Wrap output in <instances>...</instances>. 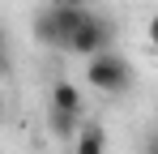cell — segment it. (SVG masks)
I'll return each mask as SVG.
<instances>
[{
  "label": "cell",
  "instance_id": "cell-1",
  "mask_svg": "<svg viewBox=\"0 0 158 154\" xmlns=\"http://www.w3.org/2000/svg\"><path fill=\"white\" fill-rule=\"evenodd\" d=\"M85 17V4H64V0H52L39 17H34V39L43 47H64L69 34L77 30V22Z\"/></svg>",
  "mask_w": 158,
  "mask_h": 154
},
{
  "label": "cell",
  "instance_id": "cell-2",
  "mask_svg": "<svg viewBox=\"0 0 158 154\" xmlns=\"http://www.w3.org/2000/svg\"><path fill=\"white\" fill-rule=\"evenodd\" d=\"M85 77H90V86L94 90H103V94H124L132 86V64L120 56V51H94V56H85Z\"/></svg>",
  "mask_w": 158,
  "mask_h": 154
},
{
  "label": "cell",
  "instance_id": "cell-3",
  "mask_svg": "<svg viewBox=\"0 0 158 154\" xmlns=\"http://www.w3.org/2000/svg\"><path fill=\"white\" fill-rule=\"evenodd\" d=\"M111 39H115V26L107 22L103 13H94V9H85V17L77 22V30L69 34V43H64V47L73 51V56H94V51L111 47Z\"/></svg>",
  "mask_w": 158,
  "mask_h": 154
},
{
  "label": "cell",
  "instance_id": "cell-4",
  "mask_svg": "<svg viewBox=\"0 0 158 154\" xmlns=\"http://www.w3.org/2000/svg\"><path fill=\"white\" fill-rule=\"evenodd\" d=\"M107 150V128L103 124H77V150L73 154H103Z\"/></svg>",
  "mask_w": 158,
  "mask_h": 154
},
{
  "label": "cell",
  "instance_id": "cell-5",
  "mask_svg": "<svg viewBox=\"0 0 158 154\" xmlns=\"http://www.w3.org/2000/svg\"><path fill=\"white\" fill-rule=\"evenodd\" d=\"M52 111L81 116V90L73 86V81H56V86H52Z\"/></svg>",
  "mask_w": 158,
  "mask_h": 154
},
{
  "label": "cell",
  "instance_id": "cell-6",
  "mask_svg": "<svg viewBox=\"0 0 158 154\" xmlns=\"http://www.w3.org/2000/svg\"><path fill=\"white\" fill-rule=\"evenodd\" d=\"M77 124H81V116H69V111H52L47 107V128H52L56 137H73Z\"/></svg>",
  "mask_w": 158,
  "mask_h": 154
},
{
  "label": "cell",
  "instance_id": "cell-7",
  "mask_svg": "<svg viewBox=\"0 0 158 154\" xmlns=\"http://www.w3.org/2000/svg\"><path fill=\"white\" fill-rule=\"evenodd\" d=\"M0 77H13V47H0Z\"/></svg>",
  "mask_w": 158,
  "mask_h": 154
},
{
  "label": "cell",
  "instance_id": "cell-8",
  "mask_svg": "<svg viewBox=\"0 0 158 154\" xmlns=\"http://www.w3.org/2000/svg\"><path fill=\"white\" fill-rule=\"evenodd\" d=\"M0 47H9V26L0 22Z\"/></svg>",
  "mask_w": 158,
  "mask_h": 154
},
{
  "label": "cell",
  "instance_id": "cell-9",
  "mask_svg": "<svg viewBox=\"0 0 158 154\" xmlns=\"http://www.w3.org/2000/svg\"><path fill=\"white\" fill-rule=\"evenodd\" d=\"M64 4H85V0H64Z\"/></svg>",
  "mask_w": 158,
  "mask_h": 154
},
{
  "label": "cell",
  "instance_id": "cell-10",
  "mask_svg": "<svg viewBox=\"0 0 158 154\" xmlns=\"http://www.w3.org/2000/svg\"><path fill=\"white\" fill-rule=\"evenodd\" d=\"M0 120H4V99H0Z\"/></svg>",
  "mask_w": 158,
  "mask_h": 154
}]
</instances>
